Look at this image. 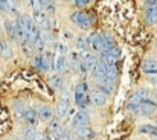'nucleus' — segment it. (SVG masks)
Instances as JSON below:
<instances>
[{
    "mask_svg": "<svg viewBox=\"0 0 157 140\" xmlns=\"http://www.w3.org/2000/svg\"><path fill=\"white\" fill-rule=\"evenodd\" d=\"M70 20H72L78 28H81V29H84V31L90 29V28H92V21H93V20L90 18V15L86 14V12H82V11H75V12H72Z\"/></svg>",
    "mask_w": 157,
    "mask_h": 140,
    "instance_id": "nucleus-1",
    "label": "nucleus"
},
{
    "mask_svg": "<svg viewBox=\"0 0 157 140\" xmlns=\"http://www.w3.org/2000/svg\"><path fill=\"white\" fill-rule=\"evenodd\" d=\"M145 21L148 25H154L157 21V0H150L147 5V12H145Z\"/></svg>",
    "mask_w": 157,
    "mask_h": 140,
    "instance_id": "nucleus-2",
    "label": "nucleus"
},
{
    "mask_svg": "<svg viewBox=\"0 0 157 140\" xmlns=\"http://www.w3.org/2000/svg\"><path fill=\"white\" fill-rule=\"evenodd\" d=\"M69 110H70L69 94H67L66 92H64V93L61 94V99H59L58 105H56V114H58V117H64V116H67Z\"/></svg>",
    "mask_w": 157,
    "mask_h": 140,
    "instance_id": "nucleus-3",
    "label": "nucleus"
},
{
    "mask_svg": "<svg viewBox=\"0 0 157 140\" xmlns=\"http://www.w3.org/2000/svg\"><path fill=\"white\" fill-rule=\"evenodd\" d=\"M157 110V104L153 99H144L140 104H139V113L142 116H150L153 114Z\"/></svg>",
    "mask_w": 157,
    "mask_h": 140,
    "instance_id": "nucleus-4",
    "label": "nucleus"
},
{
    "mask_svg": "<svg viewBox=\"0 0 157 140\" xmlns=\"http://www.w3.org/2000/svg\"><path fill=\"white\" fill-rule=\"evenodd\" d=\"M89 122H90V116L87 111L82 110V111H76V114L73 116L72 125H73V128H81V127H87Z\"/></svg>",
    "mask_w": 157,
    "mask_h": 140,
    "instance_id": "nucleus-5",
    "label": "nucleus"
},
{
    "mask_svg": "<svg viewBox=\"0 0 157 140\" xmlns=\"http://www.w3.org/2000/svg\"><path fill=\"white\" fill-rule=\"evenodd\" d=\"M105 69H107V66H105L104 62H101V61H98V62L93 66V69H92V78H93L98 84L105 81Z\"/></svg>",
    "mask_w": 157,
    "mask_h": 140,
    "instance_id": "nucleus-6",
    "label": "nucleus"
},
{
    "mask_svg": "<svg viewBox=\"0 0 157 140\" xmlns=\"http://www.w3.org/2000/svg\"><path fill=\"white\" fill-rule=\"evenodd\" d=\"M73 136L76 140H92L95 137V131L89 127H81V128H75Z\"/></svg>",
    "mask_w": 157,
    "mask_h": 140,
    "instance_id": "nucleus-7",
    "label": "nucleus"
},
{
    "mask_svg": "<svg viewBox=\"0 0 157 140\" xmlns=\"http://www.w3.org/2000/svg\"><path fill=\"white\" fill-rule=\"evenodd\" d=\"M86 102H87V97H86V84L82 82V84H78L76 89H75V104L82 108L86 105Z\"/></svg>",
    "mask_w": 157,
    "mask_h": 140,
    "instance_id": "nucleus-8",
    "label": "nucleus"
},
{
    "mask_svg": "<svg viewBox=\"0 0 157 140\" xmlns=\"http://www.w3.org/2000/svg\"><path fill=\"white\" fill-rule=\"evenodd\" d=\"M87 41H89L90 49L93 50V53H95V52H102V35H99V34H92V35L87 38Z\"/></svg>",
    "mask_w": 157,
    "mask_h": 140,
    "instance_id": "nucleus-9",
    "label": "nucleus"
},
{
    "mask_svg": "<svg viewBox=\"0 0 157 140\" xmlns=\"http://www.w3.org/2000/svg\"><path fill=\"white\" fill-rule=\"evenodd\" d=\"M34 23H35L37 26H41V28L48 29L49 17L46 15L44 11H34Z\"/></svg>",
    "mask_w": 157,
    "mask_h": 140,
    "instance_id": "nucleus-10",
    "label": "nucleus"
},
{
    "mask_svg": "<svg viewBox=\"0 0 157 140\" xmlns=\"http://www.w3.org/2000/svg\"><path fill=\"white\" fill-rule=\"evenodd\" d=\"M90 99H92V104L93 105H98V107H102L105 102H107V99H108V96L105 93H102L101 90H93L92 92V96H90Z\"/></svg>",
    "mask_w": 157,
    "mask_h": 140,
    "instance_id": "nucleus-11",
    "label": "nucleus"
},
{
    "mask_svg": "<svg viewBox=\"0 0 157 140\" xmlns=\"http://www.w3.org/2000/svg\"><path fill=\"white\" fill-rule=\"evenodd\" d=\"M53 56H52V52L51 50H46L41 53V70H51L53 67Z\"/></svg>",
    "mask_w": 157,
    "mask_h": 140,
    "instance_id": "nucleus-12",
    "label": "nucleus"
},
{
    "mask_svg": "<svg viewBox=\"0 0 157 140\" xmlns=\"http://www.w3.org/2000/svg\"><path fill=\"white\" fill-rule=\"evenodd\" d=\"M21 116H23V119L29 123V125H35L37 123V119H38V113L34 110V108H26L23 113H21Z\"/></svg>",
    "mask_w": 157,
    "mask_h": 140,
    "instance_id": "nucleus-13",
    "label": "nucleus"
},
{
    "mask_svg": "<svg viewBox=\"0 0 157 140\" xmlns=\"http://www.w3.org/2000/svg\"><path fill=\"white\" fill-rule=\"evenodd\" d=\"M142 70L147 75H157V59H147V61H144Z\"/></svg>",
    "mask_w": 157,
    "mask_h": 140,
    "instance_id": "nucleus-14",
    "label": "nucleus"
},
{
    "mask_svg": "<svg viewBox=\"0 0 157 140\" xmlns=\"http://www.w3.org/2000/svg\"><path fill=\"white\" fill-rule=\"evenodd\" d=\"M40 5H41V9L46 12L48 17H53L55 11H56V6L52 0H40Z\"/></svg>",
    "mask_w": 157,
    "mask_h": 140,
    "instance_id": "nucleus-15",
    "label": "nucleus"
},
{
    "mask_svg": "<svg viewBox=\"0 0 157 140\" xmlns=\"http://www.w3.org/2000/svg\"><path fill=\"white\" fill-rule=\"evenodd\" d=\"M5 31L9 37V40L12 41H17V31H15V23L11 21V20H6L5 21Z\"/></svg>",
    "mask_w": 157,
    "mask_h": 140,
    "instance_id": "nucleus-16",
    "label": "nucleus"
},
{
    "mask_svg": "<svg viewBox=\"0 0 157 140\" xmlns=\"http://www.w3.org/2000/svg\"><path fill=\"white\" fill-rule=\"evenodd\" d=\"M67 67V62H66V56L64 55H58L55 59H53V69L58 72V73H63Z\"/></svg>",
    "mask_w": 157,
    "mask_h": 140,
    "instance_id": "nucleus-17",
    "label": "nucleus"
},
{
    "mask_svg": "<svg viewBox=\"0 0 157 140\" xmlns=\"http://www.w3.org/2000/svg\"><path fill=\"white\" fill-rule=\"evenodd\" d=\"M99 87H98V90H101L102 93H105L107 96H110V94L114 92V81H102V82H99L98 84Z\"/></svg>",
    "mask_w": 157,
    "mask_h": 140,
    "instance_id": "nucleus-18",
    "label": "nucleus"
},
{
    "mask_svg": "<svg viewBox=\"0 0 157 140\" xmlns=\"http://www.w3.org/2000/svg\"><path fill=\"white\" fill-rule=\"evenodd\" d=\"M38 113V119L41 120V122H48V120H51L52 119V108L51 107H41L40 108V111H37Z\"/></svg>",
    "mask_w": 157,
    "mask_h": 140,
    "instance_id": "nucleus-19",
    "label": "nucleus"
},
{
    "mask_svg": "<svg viewBox=\"0 0 157 140\" xmlns=\"http://www.w3.org/2000/svg\"><path fill=\"white\" fill-rule=\"evenodd\" d=\"M116 78H117V67H116V64L107 66V69H105V79L107 81H114Z\"/></svg>",
    "mask_w": 157,
    "mask_h": 140,
    "instance_id": "nucleus-20",
    "label": "nucleus"
},
{
    "mask_svg": "<svg viewBox=\"0 0 157 140\" xmlns=\"http://www.w3.org/2000/svg\"><path fill=\"white\" fill-rule=\"evenodd\" d=\"M0 56H3L6 59L12 56V49L9 47V44L5 40H0Z\"/></svg>",
    "mask_w": 157,
    "mask_h": 140,
    "instance_id": "nucleus-21",
    "label": "nucleus"
},
{
    "mask_svg": "<svg viewBox=\"0 0 157 140\" xmlns=\"http://www.w3.org/2000/svg\"><path fill=\"white\" fill-rule=\"evenodd\" d=\"M101 53H104L105 56H108V58H111V59H114V61H116V59H119V58H121V53H122V52H121V49H119V47H111V49H108V50H104V52H101Z\"/></svg>",
    "mask_w": 157,
    "mask_h": 140,
    "instance_id": "nucleus-22",
    "label": "nucleus"
},
{
    "mask_svg": "<svg viewBox=\"0 0 157 140\" xmlns=\"http://www.w3.org/2000/svg\"><path fill=\"white\" fill-rule=\"evenodd\" d=\"M49 131L55 134V136H59L61 133H63V127H61V122L58 120V119H55L51 122V125H49Z\"/></svg>",
    "mask_w": 157,
    "mask_h": 140,
    "instance_id": "nucleus-23",
    "label": "nucleus"
},
{
    "mask_svg": "<svg viewBox=\"0 0 157 140\" xmlns=\"http://www.w3.org/2000/svg\"><path fill=\"white\" fill-rule=\"evenodd\" d=\"M139 133L147 134V136H157V127H153V125H142V127H139Z\"/></svg>",
    "mask_w": 157,
    "mask_h": 140,
    "instance_id": "nucleus-24",
    "label": "nucleus"
},
{
    "mask_svg": "<svg viewBox=\"0 0 157 140\" xmlns=\"http://www.w3.org/2000/svg\"><path fill=\"white\" fill-rule=\"evenodd\" d=\"M49 84H51V87H52V89H63V79H61L58 75H53V76H51Z\"/></svg>",
    "mask_w": 157,
    "mask_h": 140,
    "instance_id": "nucleus-25",
    "label": "nucleus"
},
{
    "mask_svg": "<svg viewBox=\"0 0 157 140\" xmlns=\"http://www.w3.org/2000/svg\"><path fill=\"white\" fill-rule=\"evenodd\" d=\"M55 50L59 53V55H66L67 52H69V47L66 43H63V41H56L55 43Z\"/></svg>",
    "mask_w": 157,
    "mask_h": 140,
    "instance_id": "nucleus-26",
    "label": "nucleus"
},
{
    "mask_svg": "<svg viewBox=\"0 0 157 140\" xmlns=\"http://www.w3.org/2000/svg\"><path fill=\"white\" fill-rule=\"evenodd\" d=\"M111 47H114L113 40H111L110 37H107V35H102V52H104V50H108V49H111Z\"/></svg>",
    "mask_w": 157,
    "mask_h": 140,
    "instance_id": "nucleus-27",
    "label": "nucleus"
},
{
    "mask_svg": "<svg viewBox=\"0 0 157 140\" xmlns=\"http://www.w3.org/2000/svg\"><path fill=\"white\" fill-rule=\"evenodd\" d=\"M76 46H78L79 50H87V47H89L87 38H86V37H79V38L76 40Z\"/></svg>",
    "mask_w": 157,
    "mask_h": 140,
    "instance_id": "nucleus-28",
    "label": "nucleus"
},
{
    "mask_svg": "<svg viewBox=\"0 0 157 140\" xmlns=\"http://www.w3.org/2000/svg\"><path fill=\"white\" fill-rule=\"evenodd\" d=\"M23 140H38V134H37L34 130H28V131L25 133Z\"/></svg>",
    "mask_w": 157,
    "mask_h": 140,
    "instance_id": "nucleus-29",
    "label": "nucleus"
},
{
    "mask_svg": "<svg viewBox=\"0 0 157 140\" xmlns=\"http://www.w3.org/2000/svg\"><path fill=\"white\" fill-rule=\"evenodd\" d=\"M23 46V50H25V55H28V56H32L34 55V46L32 44H29V43H25V44H21Z\"/></svg>",
    "mask_w": 157,
    "mask_h": 140,
    "instance_id": "nucleus-30",
    "label": "nucleus"
},
{
    "mask_svg": "<svg viewBox=\"0 0 157 140\" xmlns=\"http://www.w3.org/2000/svg\"><path fill=\"white\" fill-rule=\"evenodd\" d=\"M127 110L130 111V113H136V111H139V104H136V102H127Z\"/></svg>",
    "mask_w": 157,
    "mask_h": 140,
    "instance_id": "nucleus-31",
    "label": "nucleus"
},
{
    "mask_svg": "<svg viewBox=\"0 0 157 140\" xmlns=\"http://www.w3.org/2000/svg\"><path fill=\"white\" fill-rule=\"evenodd\" d=\"M34 66H35L37 69H40V70H41V55L34 56Z\"/></svg>",
    "mask_w": 157,
    "mask_h": 140,
    "instance_id": "nucleus-32",
    "label": "nucleus"
},
{
    "mask_svg": "<svg viewBox=\"0 0 157 140\" xmlns=\"http://www.w3.org/2000/svg\"><path fill=\"white\" fill-rule=\"evenodd\" d=\"M90 2H92V0H75V5H76L78 8H84V6H87Z\"/></svg>",
    "mask_w": 157,
    "mask_h": 140,
    "instance_id": "nucleus-33",
    "label": "nucleus"
},
{
    "mask_svg": "<svg viewBox=\"0 0 157 140\" xmlns=\"http://www.w3.org/2000/svg\"><path fill=\"white\" fill-rule=\"evenodd\" d=\"M56 140H72V137H70V134L69 133H61L59 136H56Z\"/></svg>",
    "mask_w": 157,
    "mask_h": 140,
    "instance_id": "nucleus-34",
    "label": "nucleus"
},
{
    "mask_svg": "<svg viewBox=\"0 0 157 140\" xmlns=\"http://www.w3.org/2000/svg\"><path fill=\"white\" fill-rule=\"evenodd\" d=\"M67 114H69V116H75V114H76V111H75V108H70Z\"/></svg>",
    "mask_w": 157,
    "mask_h": 140,
    "instance_id": "nucleus-35",
    "label": "nucleus"
},
{
    "mask_svg": "<svg viewBox=\"0 0 157 140\" xmlns=\"http://www.w3.org/2000/svg\"><path fill=\"white\" fill-rule=\"evenodd\" d=\"M150 81H151L153 84H157V76H153V78H150Z\"/></svg>",
    "mask_w": 157,
    "mask_h": 140,
    "instance_id": "nucleus-36",
    "label": "nucleus"
},
{
    "mask_svg": "<svg viewBox=\"0 0 157 140\" xmlns=\"http://www.w3.org/2000/svg\"><path fill=\"white\" fill-rule=\"evenodd\" d=\"M154 102H156V104H157V92H156V93H154Z\"/></svg>",
    "mask_w": 157,
    "mask_h": 140,
    "instance_id": "nucleus-37",
    "label": "nucleus"
},
{
    "mask_svg": "<svg viewBox=\"0 0 157 140\" xmlns=\"http://www.w3.org/2000/svg\"><path fill=\"white\" fill-rule=\"evenodd\" d=\"M15 140H23V139H21V137H17V139H15Z\"/></svg>",
    "mask_w": 157,
    "mask_h": 140,
    "instance_id": "nucleus-38",
    "label": "nucleus"
},
{
    "mask_svg": "<svg viewBox=\"0 0 157 140\" xmlns=\"http://www.w3.org/2000/svg\"><path fill=\"white\" fill-rule=\"evenodd\" d=\"M154 140H157V136H156V137H154Z\"/></svg>",
    "mask_w": 157,
    "mask_h": 140,
    "instance_id": "nucleus-39",
    "label": "nucleus"
}]
</instances>
